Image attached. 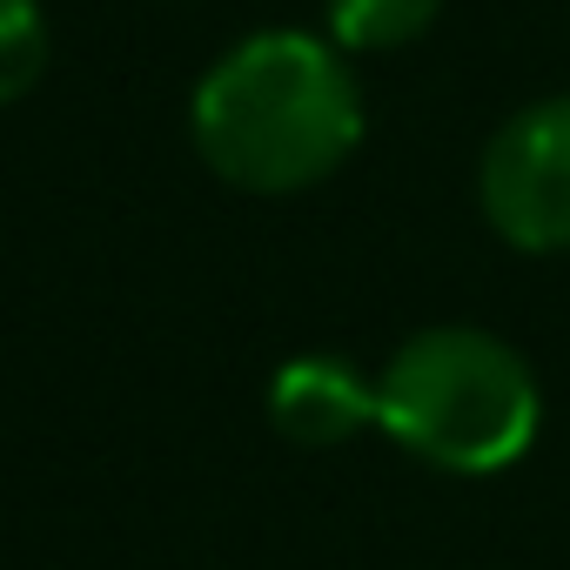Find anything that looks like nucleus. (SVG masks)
<instances>
[{
	"mask_svg": "<svg viewBox=\"0 0 570 570\" xmlns=\"http://www.w3.org/2000/svg\"><path fill=\"white\" fill-rule=\"evenodd\" d=\"M188 135L222 181L296 195L336 175L363 141V88L336 41L268 28L202 75Z\"/></svg>",
	"mask_w": 570,
	"mask_h": 570,
	"instance_id": "obj_1",
	"label": "nucleus"
},
{
	"mask_svg": "<svg viewBox=\"0 0 570 570\" xmlns=\"http://www.w3.org/2000/svg\"><path fill=\"white\" fill-rule=\"evenodd\" d=\"M537 423V376L490 330H423L376 376V430L450 476L510 470Z\"/></svg>",
	"mask_w": 570,
	"mask_h": 570,
	"instance_id": "obj_2",
	"label": "nucleus"
},
{
	"mask_svg": "<svg viewBox=\"0 0 570 570\" xmlns=\"http://www.w3.org/2000/svg\"><path fill=\"white\" fill-rule=\"evenodd\" d=\"M476 195L510 248H570V95H550L523 108L510 128H497L476 168Z\"/></svg>",
	"mask_w": 570,
	"mask_h": 570,
	"instance_id": "obj_3",
	"label": "nucleus"
},
{
	"mask_svg": "<svg viewBox=\"0 0 570 570\" xmlns=\"http://www.w3.org/2000/svg\"><path fill=\"white\" fill-rule=\"evenodd\" d=\"M268 423L303 450H336L376 423V376L343 356H296L268 383Z\"/></svg>",
	"mask_w": 570,
	"mask_h": 570,
	"instance_id": "obj_4",
	"label": "nucleus"
},
{
	"mask_svg": "<svg viewBox=\"0 0 570 570\" xmlns=\"http://www.w3.org/2000/svg\"><path fill=\"white\" fill-rule=\"evenodd\" d=\"M443 0H330V41L343 55H390L436 21Z\"/></svg>",
	"mask_w": 570,
	"mask_h": 570,
	"instance_id": "obj_5",
	"label": "nucleus"
},
{
	"mask_svg": "<svg viewBox=\"0 0 570 570\" xmlns=\"http://www.w3.org/2000/svg\"><path fill=\"white\" fill-rule=\"evenodd\" d=\"M48 68V14L41 0H0V108L21 101Z\"/></svg>",
	"mask_w": 570,
	"mask_h": 570,
	"instance_id": "obj_6",
	"label": "nucleus"
}]
</instances>
